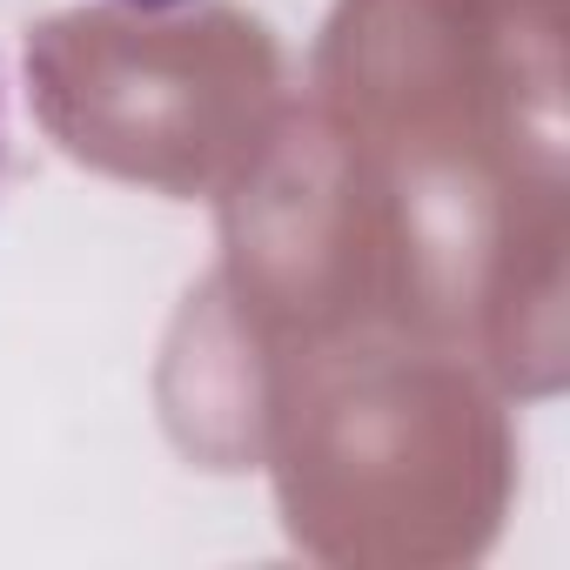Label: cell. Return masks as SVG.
I'll list each match as a JSON object with an SVG mask.
<instances>
[{
    "instance_id": "obj_1",
    "label": "cell",
    "mask_w": 570,
    "mask_h": 570,
    "mask_svg": "<svg viewBox=\"0 0 570 570\" xmlns=\"http://www.w3.org/2000/svg\"><path fill=\"white\" fill-rule=\"evenodd\" d=\"M14 168V68H8V48H0V181Z\"/></svg>"
},
{
    "instance_id": "obj_2",
    "label": "cell",
    "mask_w": 570,
    "mask_h": 570,
    "mask_svg": "<svg viewBox=\"0 0 570 570\" xmlns=\"http://www.w3.org/2000/svg\"><path fill=\"white\" fill-rule=\"evenodd\" d=\"M128 8H175V0H128Z\"/></svg>"
}]
</instances>
